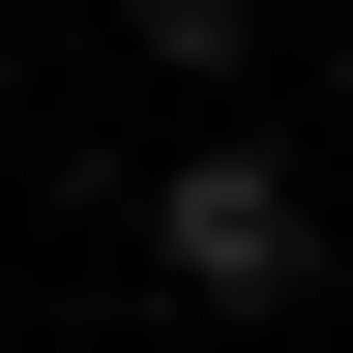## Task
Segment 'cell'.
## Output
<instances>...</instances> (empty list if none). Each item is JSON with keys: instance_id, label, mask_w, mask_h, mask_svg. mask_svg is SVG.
Returning a JSON list of instances; mask_svg holds the SVG:
<instances>
[{"instance_id": "cell-1", "label": "cell", "mask_w": 353, "mask_h": 353, "mask_svg": "<svg viewBox=\"0 0 353 353\" xmlns=\"http://www.w3.org/2000/svg\"><path fill=\"white\" fill-rule=\"evenodd\" d=\"M176 294H236V324L294 294V176H265V148H206V176H176Z\"/></svg>"}]
</instances>
